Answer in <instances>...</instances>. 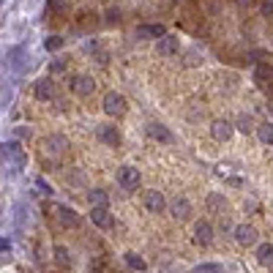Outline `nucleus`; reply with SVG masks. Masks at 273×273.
<instances>
[{
    "mask_svg": "<svg viewBox=\"0 0 273 273\" xmlns=\"http://www.w3.org/2000/svg\"><path fill=\"white\" fill-rule=\"evenodd\" d=\"M14 134L19 137V139H27V137H30V129H27V126H16Z\"/></svg>",
    "mask_w": 273,
    "mask_h": 273,
    "instance_id": "32",
    "label": "nucleus"
},
{
    "mask_svg": "<svg viewBox=\"0 0 273 273\" xmlns=\"http://www.w3.org/2000/svg\"><path fill=\"white\" fill-rule=\"evenodd\" d=\"M36 186H38V189H41V191H44V194H52V186H49V183H46V181H44V178H36Z\"/></svg>",
    "mask_w": 273,
    "mask_h": 273,
    "instance_id": "33",
    "label": "nucleus"
},
{
    "mask_svg": "<svg viewBox=\"0 0 273 273\" xmlns=\"http://www.w3.org/2000/svg\"><path fill=\"white\" fill-rule=\"evenodd\" d=\"M254 77H257V82H260V85H268L265 79H273V66H268V63H265V66H257Z\"/></svg>",
    "mask_w": 273,
    "mask_h": 273,
    "instance_id": "26",
    "label": "nucleus"
},
{
    "mask_svg": "<svg viewBox=\"0 0 273 273\" xmlns=\"http://www.w3.org/2000/svg\"><path fill=\"white\" fill-rule=\"evenodd\" d=\"M263 14L265 16H273V0H265V3H263Z\"/></svg>",
    "mask_w": 273,
    "mask_h": 273,
    "instance_id": "34",
    "label": "nucleus"
},
{
    "mask_svg": "<svg viewBox=\"0 0 273 273\" xmlns=\"http://www.w3.org/2000/svg\"><path fill=\"white\" fill-rule=\"evenodd\" d=\"M235 129H238V131H243V134L254 131V118H252V115H238V120H235Z\"/></svg>",
    "mask_w": 273,
    "mask_h": 273,
    "instance_id": "24",
    "label": "nucleus"
},
{
    "mask_svg": "<svg viewBox=\"0 0 273 273\" xmlns=\"http://www.w3.org/2000/svg\"><path fill=\"white\" fill-rule=\"evenodd\" d=\"M66 148H68V139L63 137V134H49V137H44V150H46V153L60 156V153H66Z\"/></svg>",
    "mask_w": 273,
    "mask_h": 273,
    "instance_id": "14",
    "label": "nucleus"
},
{
    "mask_svg": "<svg viewBox=\"0 0 273 273\" xmlns=\"http://www.w3.org/2000/svg\"><path fill=\"white\" fill-rule=\"evenodd\" d=\"M0 252H3V257L11 252V241H8V238H3V241H0Z\"/></svg>",
    "mask_w": 273,
    "mask_h": 273,
    "instance_id": "35",
    "label": "nucleus"
},
{
    "mask_svg": "<svg viewBox=\"0 0 273 273\" xmlns=\"http://www.w3.org/2000/svg\"><path fill=\"white\" fill-rule=\"evenodd\" d=\"M170 216L175 219V222H189L191 219V202L186 200V197H175V200L170 202Z\"/></svg>",
    "mask_w": 273,
    "mask_h": 273,
    "instance_id": "7",
    "label": "nucleus"
},
{
    "mask_svg": "<svg viewBox=\"0 0 273 273\" xmlns=\"http://www.w3.org/2000/svg\"><path fill=\"white\" fill-rule=\"evenodd\" d=\"M213 241V224L211 222H197L194 224V243L197 246H208Z\"/></svg>",
    "mask_w": 273,
    "mask_h": 273,
    "instance_id": "15",
    "label": "nucleus"
},
{
    "mask_svg": "<svg viewBox=\"0 0 273 273\" xmlns=\"http://www.w3.org/2000/svg\"><path fill=\"white\" fill-rule=\"evenodd\" d=\"M115 181H118L120 189H126V191H134L139 183H142V175H139V170L137 167H131V164H123L118 170V175H115Z\"/></svg>",
    "mask_w": 273,
    "mask_h": 273,
    "instance_id": "2",
    "label": "nucleus"
},
{
    "mask_svg": "<svg viewBox=\"0 0 273 273\" xmlns=\"http://www.w3.org/2000/svg\"><path fill=\"white\" fill-rule=\"evenodd\" d=\"M68 90L74 93V96H90L93 90H96V82H93V77L88 74H74L71 79H68Z\"/></svg>",
    "mask_w": 273,
    "mask_h": 273,
    "instance_id": "5",
    "label": "nucleus"
},
{
    "mask_svg": "<svg viewBox=\"0 0 273 273\" xmlns=\"http://www.w3.org/2000/svg\"><path fill=\"white\" fill-rule=\"evenodd\" d=\"M257 263L263 268H273V243H260L257 246Z\"/></svg>",
    "mask_w": 273,
    "mask_h": 273,
    "instance_id": "19",
    "label": "nucleus"
},
{
    "mask_svg": "<svg viewBox=\"0 0 273 273\" xmlns=\"http://www.w3.org/2000/svg\"><path fill=\"white\" fill-rule=\"evenodd\" d=\"M46 8H49V11H55V14H68V3H66V0H49V3H46Z\"/></svg>",
    "mask_w": 273,
    "mask_h": 273,
    "instance_id": "28",
    "label": "nucleus"
},
{
    "mask_svg": "<svg viewBox=\"0 0 273 273\" xmlns=\"http://www.w3.org/2000/svg\"><path fill=\"white\" fill-rule=\"evenodd\" d=\"M142 205H145L148 213H156V216H159V213H164L167 208H170V202H167V197L161 194L159 189H150V191L142 194Z\"/></svg>",
    "mask_w": 273,
    "mask_h": 273,
    "instance_id": "3",
    "label": "nucleus"
},
{
    "mask_svg": "<svg viewBox=\"0 0 273 273\" xmlns=\"http://www.w3.org/2000/svg\"><path fill=\"white\" fill-rule=\"evenodd\" d=\"M235 241L241 243V246H254V243H257V230H254L252 224H238L235 227Z\"/></svg>",
    "mask_w": 273,
    "mask_h": 273,
    "instance_id": "16",
    "label": "nucleus"
},
{
    "mask_svg": "<svg viewBox=\"0 0 273 273\" xmlns=\"http://www.w3.org/2000/svg\"><path fill=\"white\" fill-rule=\"evenodd\" d=\"M101 109H104V115H109V118H120V115H126V98L120 96V93L109 90L107 96H104V101H101Z\"/></svg>",
    "mask_w": 273,
    "mask_h": 273,
    "instance_id": "4",
    "label": "nucleus"
},
{
    "mask_svg": "<svg viewBox=\"0 0 273 273\" xmlns=\"http://www.w3.org/2000/svg\"><path fill=\"white\" fill-rule=\"evenodd\" d=\"M55 216H57V222H60L63 227H77V224H79L77 211H74V208H68V205H57L55 208Z\"/></svg>",
    "mask_w": 273,
    "mask_h": 273,
    "instance_id": "17",
    "label": "nucleus"
},
{
    "mask_svg": "<svg viewBox=\"0 0 273 273\" xmlns=\"http://www.w3.org/2000/svg\"><path fill=\"white\" fill-rule=\"evenodd\" d=\"M265 55H268L265 49H254V52H249V55H246V60L249 63H257V57H265Z\"/></svg>",
    "mask_w": 273,
    "mask_h": 273,
    "instance_id": "31",
    "label": "nucleus"
},
{
    "mask_svg": "<svg viewBox=\"0 0 273 273\" xmlns=\"http://www.w3.org/2000/svg\"><path fill=\"white\" fill-rule=\"evenodd\" d=\"M88 202H90V208H107L109 205V194L104 189H90L88 191Z\"/></svg>",
    "mask_w": 273,
    "mask_h": 273,
    "instance_id": "20",
    "label": "nucleus"
},
{
    "mask_svg": "<svg viewBox=\"0 0 273 273\" xmlns=\"http://www.w3.org/2000/svg\"><path fill=\"white\" fill-rule=\"evenodd\" d=\"M0 148H3V161H5L8 167L22 170V167L27 164V156H25V150L19 148V142H16V139H8V142H3Z\"/></svg>",
    "mask_w": 273,
    "mask_h": 273,
    "instance_id": "1",
    "label": "nucleus"
},
{
    "mask_svg": "<svg viewBox=\"0 0 273 273\" xmlns=\"http://www.w3.org/2000/svg\"><path fill=\"white\" fill-rule=\"evenodd\" d=\"M52 257H55V263L63 265V268H68V265H71V252H68L63 243H57V246L52 249Z\"/></svg>",
    "mask_w": 273,
    "mask_h": 273,
    "instance_id": "22",
    "label": "nucleus"
},
{
    "mask_svg": "<svg viewBox=\"0 0 273 273\" xmlns=\"http://www.w3.org/2000/svg\"><path fill=\"white\" fill-rule=\"evenodd\" d=\"M63 46V36H46L44 38V49L46 52H57Z\"/></svg>",
    "mask_w": 273,
    "mask_h": 273,
    "instance_id": "27",
    "label": "nucleus"
},
{
    "mask_svg": "<svg viewBox=\"0 0 273 273\" xmlns=\"http://www.w3.org/2000/svg\"><path fill=\"white\" fill-rule=\"evenodd\" d=\"M257 137H260L263 145H273V123L271 120H265V123L257 126Z\"/></svg>",
    "mask_w": 273,
    "mask_h": 273,
    "instance_id": "23",
    "label": "nucleus"
},
{
    "mask_svg": "<svg viewBox=\"0 0 273 273\" xmlns=\"http://www.w3.org/2000/svg\"><path fill=\"white\" fill-rule=\"evenodd\" d=\"M145 131H148L150 139H156V142H161V145H172V142H175V134H172L164 123H159V120H150V123L145 126Z\"/></svg>",
    "mask_w": 273,
    "mask_h": 273,
    "instance_id": "6",
    "label": "nucleus"
},
{
    "mask_svg": "<svg viewBox=\"0 0 273 273\" xmlns=\"http://www.w3.org/2000/svg\"><path fill=\"white\" fill-rule=\"evenodd\" d=\"M191 273H224V265L219 263H202L197 268H191Z\"/></svg>",
    "mask_w": 273,
    "mask_h": 273,
    "instance_id": "25",
    "label": "nucleus"
},
{
    "mask_svg": "<svg viewBox=\"0 0 273 273\" xmlns=\"http://www.w3.org/2000/svg\"><path fill=\"white\" fill-rule=\"evenodd\" d=\"M134 36L139 41H148V38H156V41H159V38L167 36V27L164 25H137Z\"/></svg>",
    "mask_w": 273,
    "mask_h": 273,
    "instance_id": "12",
    "label": "nucleus"
},
{
    "mask_svg": "<svg viewBox=\"0 0 273 273\" xmlns=\"http://www.w3.org/2000/svg\"><path fill=\"white\" fill-rule=\"evenodd\" d=\"M63 71H66V60H63V57L49 60V74H63Z\"/></svg>",
    "mask_w": 273,
    "mask_h": 273,
    "instance_id": "29",
    "label": "nucleus"
},
{
    "mask_svg": "<svg viewBox=\"0 0 273 273\" xmlns=\"http://www.w3.org/2000/svg\"><path fill=\"white\" fill-rule=\"evenodd\" d=\"M90 222H93V227H98V230H109L115 224V219L107 208H90Z\"/></svg>",
    "mask_w": 273,
    "mask_h": 273,
    "instance_id": "13",
    "label": "nucleus"
},
{
    "mask_svg": "<svg viewBox=\"0 0 273 273\" xmlns=\"http://www.w3.org/2000/svg\"><path fill=\"white\" fill-rule=\"evenodd\" d=\"M178 49H181V38H178V36H172V33H167L164 38H159V41H156V52H159L161 57L175 55Z\"/></svg>",
    "mask_w": 273,
    "mask_h": 273,
    "instance_id": "11",
    "label": "nucleus"
},
{
    "mask_svg": "<svg viewBox=\"0 0 273 273\" xmlns=\"http://www.w3.org/2000/svg\"><path fill=\"white\" fill-rule=\"evenodd\" d=\"M232 131H235V123H232V120L219 118V120L211 123V137L216 139V142H227V139L232 137Z\"/></svg>",
    "mask_w": 273,
    "mask_h": 273,
    "instance_id": "8",
    "label": "nucleus"
},
{
    "mask_svg": "<svg viewBox=\"0 0 273 273\" xmlns=\"http://www.w3.org/2000/svg\"><path fill=\"white\" fill-rule=\"evenodd\" d=\"M123 260H126V265H129L131 271H137V273H145V271H148V263H145V260L139 257L137 252H126Z\"/></svg>",
    "mask_w": 273,
    "mask_h": 273,
    "instance_id": "21",
    "label": "nucleus"
},
{
    "mask_svg": "<svg viewBox=\"0 0 273 273\" xmlns=\"http://www.w3.org/2000/svg\"><path fill=\"white\" fill-rule=\"evenodd\" d=\"M254 0H238V5H252Z\"/></svg>",
    "mask_w": 273,
    "mask_h": 273,
    "instance_id": "36",
    "label": "nucleus"
},
{
    "mask_svg": "<svg viewBox=\"0 0 273 273\" xmlns=\"http://www.w3.org/2000/svg\"><path fill=\"white\" fill-rule=\"evenodd\" d=\"M33 93H36L38 101H49L52 96H55V82H52V77H44L36 82V88H33Z\"/></svg>",
    "mask_w": 273,
    "mask_h": 273,
    "instance_id": "18",
    "label": "nucleus"
},
{
    "mask_svg": "<svg viewBox=\"0 0 273 273\" xmlns=\"http://www.w3.org/2000/svg\"><path fill=\"white\" fill-rule=\"evenodd\" d=\"M96 134H98V139H101L104 145H109V148H118V145L123 142V137H120L118 126H109V123L98 126V129H96Z\"/></svg>",
    "mask_w": 273,
    "mask_h": 273,
    "instance_id": "9",
    "label": "nucleus"
},
{
    "mask_svg": "<svg viewBox=\"0 0 273 273\" xmlns=\"http://www.w3.org/2000/svg\"><path fill=\"white\" fill-rule=\"evenodd\" d=\"M205 208H208V213H213V216H224V213H227V208H230V202H227V197H224V194L213 191V194H208Z\"/></svg>",
    "mask_w": 273,
    "mask_h": 273,
    "instance_id": "10",
    "label": "nucleus"
},
{
    "mask_svg": "<svg viewBox=\"0 0 273 273\" xmlns=\"http://www.w3.org/2000/svg\"><path fill=\"white\" fill-rule=\"evenodd\" d=\"M104 22H107V25H112V22L118 25L120 22V8H109L107 14H104Z\"/></svg>",
    "mask_w": 273,
    "mask_h": 273,
    "instance_id": "30",
    "label": "nucleus"
}]
</instances>
